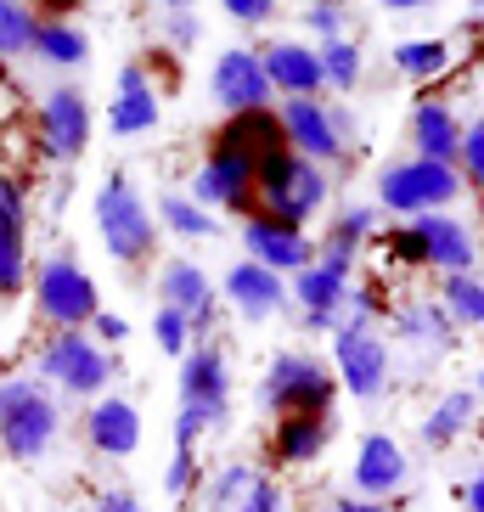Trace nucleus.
I'll use <instances>...</instances> for the list:
<instances>
[{
    "label": "nucleus",
    "instance_id": "51",
    "mask_svg": "<svg viewBox=\"0 0 484 512\" xmlns=\"http://www.w3.org/2000/svg\"><path fill=\"white\" fill-rule=\"evenodd\" d=\"M473 394H479V400H484V366H479V377H473Z\"/></svg>",
    "mask_w": 484,
    "mask_h": 512
},
{
    "label": "nucleus",
    "instance_id": "39",
    "mask_svg": "<svg viewBox=\"0 0 484 512\" xmlns=\"http://www.w3.org/2000/svg\"><path fill=\"white\" fill-rule=\"evenodd\" d=\"M152 338H158V349H164L169 361H181L186 349H192V327H186L181 310H169V304H158V316H152Z\"/></svg>",
    "mask_w": 484,
    "mask_h": 512
},
{
    "label": "nucleus",
    "instance_id": "31",
    "mask_svg": "<svg viewBox=\"0 0 484 512\" xmlns=\"http://www.w3.org/2000/svg\"><path fill=\"white\" fill-rule=\"evenodd\" d=\"M34 62L46 68H85L91 62V34L68 23V17H40V34H34Z\"/></svg>",
    "mask_w": 484,
    "mask_h": 512
},
{
    "label": "nucleus",
    "instance_id": "46",
    "mask_svg": "<svg viewBox=\"0 0 484 512\" xmlns=\"http://www.w3.org/2000/svg\"><path fill=\"white\" fill-rule=\"evenodd\" d=\"M91 512H147V507H141V496L130 484H107V490H96Z\"/></svg>",
    "mask_w": 484,
    "mask_h": 512
},
{
    "label": "nucleus",
    "instance_id": "49",
    "mask_svg": "<svg viewBox=\"0 0 484 512\" xmlns=\"http://www.w3.org/2000/svg\"><path fill=\"white\" fill-rule=\"evenodd\" d=\"M383 12H423V6H434V0H378Z\"/></svg>",
    "mask_w": 484,
    "mask_h": 512
},
{
    "label": "nucleus",
    "instance_id": "24",
    "mask_svg": "<svg viewBox=\"0 0 484 512\" xmlns=\"http://www.w3.org/2000/svg\"><path fill=\"white\" fill-rule=\"evenodd\" d=\"M338 439V411H299V417L271 422V462L276 467H310L333 451Z\"/></svg>",
    "mask_w": 484,
    "mask_h": 512
},
{
    "label": "nucleus",
    "instance_id": "10",
    "mask_svg": "<svg viewBox=\"0 0 484 512\" xmlns=\"http://www.w3.org/2000/svg\"><path fill=\"white\" fill-rule=\"evenodd\" d=\"M96 136V107L79 85H51L40 102V152L51 164H79Z\"/></svg>",
    "mask_w": 484,
    "mask_h": 512
},
{
    "label": "nucleus",
    "instance_id": "38",
    "mask_svg": "<svg viewBox=\"0 0 484 512\" xmlns=\"http://www.w3.org/2000/svg\"><path fill=\"white\" fill-rule=\"evenodd\" d=\"M192 490H203V467H197V451L175 445V451H169V467H164V496L186 501Z\"/></svg>",
    "mask_w": 484,
    "mask_h": 512
},
{
    "label": "nucleus",
    "instance_id": "44",
    "mask_svg": "<svg viewBox=\"0 0 484 512\" xmlns=\"http://www.w3.org/2000/svg\"><path fill=\"white\" fill-rule=\"evenodd\" d=\"M237 512H288V496H282V484L259 467V479L248 484V496L237 501Z\"/></svg>",
    "mask_w": 484,
    "mask_h": 512
},
{
    "label": "nucleus",
    "instance_id": "21",
    "mask_svg": "<svg viewBox=\"0 0 484 512\" xmlns=\"http://www.w3.org/2000/svg\"><path fill=\"white\" fill-rule=\"evenodd\" d=\"M259 62H265V79H271L276 102H288V96H327L321 57H316V46H310V40H299V34L259 40Z\"/></svg>",
    "mask_w": 484,
    "mask_h": 512
},
{
    "label": "nucleus",
    "instance_id": "43",
    "mask_svg": "<svg viewBox=\"0 0 484 512\" xmlns=\"http://www.w3.org/2000/svg\"><path fill=\"white\" fill-rule=\"evenodd\" d=\"M220 12L242 29H271L276 17H282V0H220Z\"/></svg>",
    "mask_w": 484,
    "mask_h": 512
},
{
    "label": "nucleus",
    "instance_id": "25",
    "mask_svg": "<svg viewBox=\"0 0 484 512\" xmlns=\"http://www.w3.org/2000/svg\"><path fill=\"white\" fill-rule=\"evenodd\" d=\"M85 445H91L102 462H124V456L141 451V411L136 400L124 394H102L91 411H85Z\"/></svg>",
    "mask_w": 484,
    "mask_h": 512
},
{
    "label": "nucleus",
    "instance_id": "50",
    "mask_svg": "<svg viewBox=\"0 0 484 512\" xmlns=\"http://www.w3.org/2000/svg\"><path fill=\"white\" fill-rule=\"evenodd\" d=\"M152 6H158V12H186L192 0H152Z\"/></svg>",
    "mask_w": 484,
    "mask_h": 512
},
{
    "label": "nucleus",
    "instance_id": "22",
    "mask_svg": "<svg viewBox=\"0 0 484 512\" xmlns=\"http://www.w3.org/2000/svg\"><path fill=\"white\" fill-rule=\"evenodd\" d=\"M220 293H226V304L237 310L248 327H259V321H276L282 310H288V276L265 271V265H254V259H237L226 271V282H220Z\"/></svg>",
    "mask_w": 484,
    "mask_h": 512
},
{
    "label": "nucleus",
    "instance_id": "30",
    "mask_svg": "<svg viewBox=\"0 0 484 512\" xmlns=\"http://www.w3.org/2000/svg\"><path fill=\"white\" fill-rule=\"evenodd\" d=\"M451 40H439V34H417V40H394L389 46V62L394 74L411 79V85H434L439 74H451Z\"/></svg>",
    "mask_w": 484,
    "mask_h": 512
},
{
    "label": "nucleus",
    "instance_id": "8",
    "mask_svg": "<svg viewBox=\"0 0 484 512\" xmlns=\"http://www.w3.org/2000/svg\"><path fill=\"white\" fill-rule=\"evenodd\" d=\"M34 310L40 321L57 332H85L102 310V293H96L91 271H85V259L74 248H57V254L34 271Z\"/></svg>",
    "mask_w": 484,
    "mask_h": 512
},
{
    "label": "nucleus",
    "instance_id": "40",
    "mask_svg": "<svg viewBox=\"0 0 484 512\" xmlns=\"http://www.w3.org/2000/svg\"><path fill=\"white\" fill-rule=\"evenodd\" d=\"M158 40H164L169 51H192L197 40H203V17L186 6V12H158Z\"/></svg>",
    "mask_w": 484,
    "mask_h": 512
},
{
    "label": "nucleus",
    "instance_id": "42",
    "mask_svg": "<svg viewBox=\"0 0 484 512\" xmlns=\"http://www.w3.org/2000/svg\"><path fill=\"white\" fill-rule=\"evenodd\" d=\"M456 169H462V181L479 186L484 192V113L462 130V158H456Z\"/></svg>",
    "mask_w": 484,
    "mask_h": 512
},
{
    "label": "nucleus",
    "instance_id": "15",
    "mask_svg": "<svg viewBox=\"0 0 484 512\" xmlns=\"http://www.w3.org/2000/svg\"><path fill=\"white\" fill-rule=\"evenodd\" d=\"M164 124V96H158V79L141 57H130L113 79V102H107V130L119 141H141Z\"/></svg>",
    "mask_w": 484,
    "mask_h": 512
},
{
    "label": "nucleus",
    "instance_id": "27",
    "mask_svg": "<svg viewBox=\"0 0 484 512\" xmlns=\"http://www.w3.org/2000/svg\"><path fill=\"white\" fill-rule=\"evenodd\" d=\"M366 242H378V203H344L333 214V226L316 237V259H333V265L355 271Z\"/></svg>",
    "mask_w": 484,
    "mask_h": 512
},
{
    "label": "nucleus",
    "instance_id": "28",
    "mask_svg": "<svg viewBox=\"0 0 484 512\" xmlns=\"http://www.w3.org/2000/svg\"><path fill=\"white\" fill-rule=\"evenodd\" d=\"M389 327H394L400 344L423 349V355H451L456 338H462V332L451 327V316L439 310V299H411V304H400V310H389Z\"/></svg>",
    "mask_w": 484,
    "mask_h": 512
},
{
    "label": "nucleus",
    "instance_id": "1",
    "mask_svg": "<svg viewBox=\"0 0 484 512\" xmlns=\"http://www.w3.org/2000/svg\"><path fill=\"white\" fill-rule=\"evenodd\" d=\"M327 203H333V169L310 164L299 152H276V158L259 164V175H254V209L259 214L310 231V220H316Z\"/></svg>",
    "mask_w": 484,
    "mask_h": 512
},
{
    "label": "nucleus",
    "instance_id": "17",
    "mask_svg": "<svg viewBox=\"0 0 484 512\" xmlns=\"http://www.w3.org/2000/svg\"><path fill=\"white\" fill-rule=\"evenodd\" d=\"M349 287H355V271H344L333 259H316L310 271L288 276V299L304 310L299 316L304 332H327V338H333L344 310H349Z\"/></svg>",
    "mask_w": 484,
    "mask_h": 512
},
{
    "label": "nucleus",
    "instance_id": "7",
    "mask_svg": "<svg viewBox=\"0 0 484 512\" xmlns=\"http://www.w3.org/2000/svg\"><path fill=\"white\" fill-rule=\"evenodd\" d=\"M34 377L40 383H57L68 400H102L107 383L119 377L113 349H102L91 332H51L40 355H34Z\"/></svg>",
    "mask_w": 484,
    "mask_h": 512
},
{
    "label": "nucleus",
    "instance_id": "5",
    "mask_svg": "<svg viewBox=\"0 0 484 512\" xmlns=\"http://www.w3.org/2000/svg\"><path fill=\"white\" fill-rule=\"evenodd\" d=\"M259 406L271 411V417L338 411V377L310 349H282V355H271V366L259 377Z\"/></svg>",
    "mask_w": 484,
    "mask_h": 512
},
{
    "label": "nucleus",
    "instance_id": "45",
    "mask_svg": "<svg viewBox=\"0 0 484 512\" xmlns=\"http://www.w3.org/2000/svg\"><path fill=\"white\" fill-rule=\"evenodd\" d=\"M85 332H91V338H96L102 349H119L124 338H130V321H124V316H113V310H96V321H91Z\"/></svg>",
    "mask_w": 484,
    "mask_h": 512
},
{
    "label": "nucleus",
    "instance_id": "12",
    "mask_svg": "<svg viewBox=\"0 0 484 512\" xmlns=\"http://www.w3.org/2000/svg\"><path fill=\"white\" fill-rule=\"evenodd\" d=\"M158 304L181 310L186 327H192V344L214 338V327H220V287H214L209 271H203L197 259H186V254H175V259L158 265Z\"/></svg>",
    "mask_w": 484,
    "mask_h": 512
},
{
    "label": "nucleus",
    "instance_id": "52",
    "mask_svg": "<svg viewBox=\"0 0 484 512\" xmlns=\"http://www.w3.org/2000/svg\"><path fill=\"white\" fill-rule=\"evenodd\" d=\"M468 6H473V12H484V0H468Z\"/></svg>",
    "mask_w": 484,
    "mask_h": 512
},
{
    "label": "nucleus",
    "instance_id": "11",
    "mask_svg": "<svg viewBox=\"0 0 484 512\" xmlns=\"http://www.w3.org/2000/svg\"><path fill=\"white\" fill-rule=\"evenodd\" d=\"M181 406L209 422V434L231 422V361L214 338H203L181 355Z\"/></svg>",
    "mask_w": 484,
    "mask_h": 512
},
{
    "label": "nucleus",
    "instance_id": "9",
    "mask_svg": "<svg viewBox=\"0 0 484 512\" xmlns=\"http://www.w3.org/2000/svg\"><path fill=\"white\" fill-rule=\"evenodd\" d=\"M276 119L288 130V152H299V158H310V164H321V169L349 164L355 141L338 130L333 96H288V102H276Z\"/></svg>",
    "mask_w": 484,
    "mask_h": 512
},
{
    "label": "nucleus",
    "instance_id": "16",
    "mask_svg": "<svg viewBox=\"0 0 484 512\" xmlns=\"http://www.w3.org/2000/svg\"><path fill=\"white\" fill-rule=\"evenodd\" d=\"M242 254L276 276H299L316 265V237L304 226H288V220H271V214L254 209L242 220Z\"/></svg>",
    "mask_w": 484,
    "mask_h": 512
},
{
    "label": "nucleus",
    "instance_id": "2",
    "mask_svg": "<svg viewBox=\"0 0 484 512\" xmlns=\"http://www.w3.org/2000/svg\"><path fill=\"white\" fill-rule=\"evenodd\" d=\"M96 237H102V248L119 265H152V254H158V214H152V203L141 197V186L130 181V175H107L102 192H96Z\"/></svg>",
    "mask_w": 484,
    "mask_h": 512
},
{
    "label": "nucleus",
    "instance_id": "18",
    "mask_svg": "<svg viewBox=\"0 0 484 512\" xmlns=\"http://www.w3.org/2000/svg\"><path fill=\"white\" fill-rule=\"evenodd\" d=\"M349 484H355V496H366V501H394L411 484L406 445H400L389 428L361 434V445H355V467H349Z\"/></svg>",
    "mask_w": 484,
    "mask_h": 512
},
{
    "label": "nucleus",
    "instance_id": "13",
    "mask_svg": "<svg viewBox=\"0 0 484 512\" xmlns=\"http://www.w3.org/2000/svg\"><path fill=\"white\" fill-rule=\"evenodd\" d=\"M209 96L220 113H259V107H276V91L265 79V62H259V46H226L209 62Z\"/></svg>",
    "mask_w": 484,
    "mask_h": 512
},
{
    "label": "nucleus",
    "instance_id": "19",
    "mask_svg": "<svg viewBox=\"0 0 484 512\" xmlns=\"http://www.w3.org/2000/svg\"><path fill=\"white\" fill-rule=\"evenodd\" d=\"M417 237H423V271L434 276H456V271H479V231L451 209L417 214L411 220Z\"/></svg>",
    "mask_w": 484,
    "mask_h": 512
},
{
    "label": "nucleus",
    "instance_id": "37",
    "mask_svg": "<svg viewBox=\"0 0 484 512\" xmlns=\"http://www.w3.org/2000/svg\"><path fill=\"white\" fill-rule=\"evenodd\" d=\"M299 34L310 40V46L344 40L349 34V0H304L299 6Z\"/></svg>",
    "mask_w": 484,
    "mask_h": 512
},
{
    "label": "nucleus",
    "instance_id": "48",
    "mask_svg": "<svg viewBox=\"0 0 484 512\" xmlns=\"http://www.w3.org/2000/svg\"><path fill=\"white\" fill-rule=\"evenodd\" d=\"M462 507H468V512H484V467L473 473L468 484H462Z\"/></svg>",
    "mask_w": 484,
    "mask_h": 512
},
{
    "label": "nucleus",
    "instance_id": "29",
    "mask_svg": "<svg viewBox=\"0 0 484 512\" xmlns=\"http://www.w3.org/2000/svg\"><path fill=\"white\" fill-rule=\"evenodd\" d=\"M473 422H479V394H473V389H451V394H439V400H434V411L423 417L417 439H423L428 451H451L456 439H468Z\"/></svg>",
    "mask_w": 484,
    "mask_h": 512
},
{
    "label": "nucleus",
    "instance_id": "4",
    "mask_svg": "<svg viewBox=\"0 0 484 512\" xmlns=\"http://www.w3.org/2000/svg\"><path fill=\"white\" fill-rule=\"evenodd\" d=\"M378 214H400V220H417V214H434V209H451L462 203L468 181L456 164H434V158H394V164L378 169Z\"/></svg>",
    "mask_w": 484,
    "mask_h": 512
},
{
    "label": "nucleus",
    "instance_id": "35",
    "mask_svg": "<svg viewBox=\"0 0 484 512\" xmlns=\"http://www.w3.org/2000/svg\"><path fill=\"white\" fill-rule=\"evenodd\" d=\"M259 479L254 462H220L214 473H203V512H237V501L248 496V484Z\"/></svg>",
    "mask_w": 484,
    "mask_h": 512
},
{
    "label": "nucleus",
    "instance_id": "33",
    "mask_svg": "<svg viewBox=\"0 0 484 512\" xmlns=\"http://www.w3.org/2000/svg\"><path fill=\"white\" fill-rule=\"evenodd\" d=\"M152 214H158V231H169V237H181V242H209V237H220L214 214L203 209V203H192L186 192H158Z\"/></svg>",
    "mask_w": 484,
    "mask_h": 512
},
{
    "label": "nucleus",
    "instance_id": "36",
    "mask_svg": "<svg viewBox=\"0 0 484 512\" xmlns=\"http://www.w3.org/2000/svg\"><path fill=\"white\" fill-rule=\"evenodd\" d=\"M34 34H40L34 0H0V57H29Z\"/></svg>",
    "mask_w": 484,
    "mask_h": 512
},
{
    "label": "nucleus",
    "instance_id": "26",
    "mask_svg": "<svg viewBox=\"0 0 484 512\" xmlns=\"http://www.w3.org/2000/svg\"><path fill=\"white\" fill-rule=\"evenodd\" d=\"M462 130L468 124L456 119V107L445 96H423V102L411 107V152L417 158H434V164H456L462 158Z\"/></svg>",
    "mask_w": 484,
    "mask_h": 512
},
{
    "label": "nucleus",
    "instance_id": "47",
    "mask_svg": "<svg viewBox=\"0 0 484 512\" xmlns=\"http://www.w3.org/2000/svg\"><path fill=\"white\" fill-rule=\"evenodd\" d=\"M321 512H400L394 501H366V496H327Z\"/></svg>",
    "mask_w": 484,
    "mask_h": 512
},
{
    "label": "nucleus",
    "instance_id": "41",
    "mask_svg": "<svg viewBox=\"0 0 484 512\" xmlns=\"http://www.w3.org/2000/svg\"><path fill=\"white\" fill-rule=\"evenodd\" d=\"M378 242H383V254H389L394 265H406V271H423V237H417V226H411V220H406V226H389Z\"/></svg>",
    "mask_w": 484,
    "mask_h": 512
},
{
    "label": "nucleus",
    "instance_id": "6",
    "mask_svg": "<svg viewBox=\"0 0 484 512\" xmlns=\"http://www.w3.org/2000/svg\"><path fill=\"white\" fill-rule=\"evenodd\" d=\"M333 377L349 400H383L394 389V355H389V338L378 332V321L366 316H344L333 332Z\"/></svg>",
    "mask_w": 484,
    "mask_h": 512
},
{
    "label": "nucleus",
    "instance_id": "20",
    "mask_svg": "<svg viewBox=\"0 0 484 512\" xmlns=\"http://www.w3.org/2000/svg\"><path fill=\"white\" fill-rule=\"evenodd\" d=\"M29 287V192L17 175H0V299Z\"/></svg>",
    "mask_w": 484,
    "mask_h": 512
},
{
    "label": "nucleus",
    "instance_id": "34",
    "mask_svg": "<svg viewBox=\"0 0 484 512\" xmlns=\"http://www.w3.org/2000/svg\"><path fill=\"white\" fill-rule=\"evenodd\" d=\"M321 57V79H327V91L344 102L349 91H361V79H366V51L355 34H344V40H321L316 46Z\"/></svg>",
    "mask_w": 484,
    "mask_h": 512
},
{
    "label": "nucleus",
    "instance_id": "3",
    "mask_svg": "<svg viewBox=\"0 0 484 512\" xmlns=\"http://www.w3.org/2000/svg\"><path fill=\"white\" fill-rule=\"evenodd\" d=\"M62 434V406L40 377H0V451L12 462H40Z\"/></svg>",
    "mask_w": 484,
    "mask_h": 512
},
{
    "label": "nucleus",
    "instance_id": "23",
    "mask_svg": "<svg viewBox=\"0 0 484 512\" xmlns=\"http://www.w3.org/2000/svg\"><path fill=\"white\" fill-rule=\"evenodd\" d=\"M209 152H237L248 164H265L276 152H288V130L276 119V107H259V113H231L209 130Z\"/></svg>",
    "mask_w": 484,
    "mask_h": 512
},
{
    "label": "nucleus",
    "instance_id": "32",
    "mask_svg": "<svg viewBox=\"0 0 484 512\" xmlns=\"http://www.w3.org/2000/svg\"><path fill=\"white\" fill-rule=\"evenodd\" d=\"M434 299H439V310L451 316L456 332H484V276H479V271L439 276Z\"/></svg>",
    "mask_w": 484,
    "mask_h": 512
},
{
    "label": "nucleus",
    "instance_id": "14",
    "mask_svg": "<svg viewBox=\"0 0 484 512\" xmlns=\"http://www.w3.org/2000/svg\"><path fill=\"white\" fill-rule=\"evenodd\" d=\"M254 175L259 169L248 164V158H237V152H209V158L192 169L186 197L203 203L209 214H237V220H248V214H254Z\"/></svg>",
    "mask_w": 484,
    "mask_h": 512
}]
</instances>
